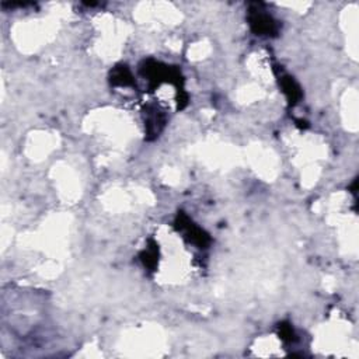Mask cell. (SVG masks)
<instances>
[{"mask_svg":"<svg viewBox=\"0 0 359 359\" xmlns=\"http://www.w3.org/2000/svg\"><path fill=\"white\" fill-rule=\"evenodd\" d=\"M250 26L260 35H271L277 31L275 20L260 9L250 11Z\"/></svg>","mask_w":359,"mask_h":359,"instance_id":"1","label":"cell"},{"mask_svg":"<svg viewBox=\"0 0 359 359\" xmlns=\"http://www.w3.org/2000/svg\"><path fill=\"white\" fill-rule=\"evenodd\" d=\"M282 88L283 92H285V94L288 96V98L290 100V103H296L298 100L300 98V96H302V93H300V88L298 87V84L290 79V77H283L282 79Z\"/></svg>","mask_w":359,"mask_h":359,"instance_id":"2","label":"cell"},{"mask_svg":"<svg viewBox=\"0 0 359 359\" xmlns=\"http://www.w3.org/2000/svg\"><path fill=\"white\" fill-rule=\"evenodd\" d=\"M131 79V73H129L128 68H125V66H121L118 69H115L114 75H113V82L117 83V84H124V86H126V84L132 83Z\"/></svg>","mask_w":359,"mask_h":359,"instance_id":"3","label":"cell"}]
</instances>
